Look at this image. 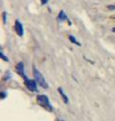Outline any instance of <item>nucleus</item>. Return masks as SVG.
I'll list each match as a JSON object with an SVG mask.
<instances>
[{"label":"nucleus","mask_w":115,"mask_h":121,"mask_svg":"<svg viewBox=\"0 0 115 121\" xmlns=\"http://www.w3.org/2000/svg\"><path fill=\"white\" fill-rule=\"evenodd\" d=\"M33 74H34V78L36 82L39 85L40 87L44 89H48L49 86L48 83L47 82L46 79L44 78V77L43 76V74L40 73L37 69H36L35 67H33Z\"/></svg>","instance_id":"obj_1"},{"label":"nucleus","mask_w":115,"mask_h":121,"mask_svg":"<svg viewBox=\"0 0 115 121\" xmlns=\"http://www.w3.org/2000/svg\"><path fill=\"white\" fill-rule=\"evenodd\" d=\"M36 100L39 104V105L43 107L44 108H45L46 110L49 112H52L53 111V107L50 103V100H49L48 97L46 95H39L37 96Z\"/></svg>","instance_id":"obj_2"},{"label":"nucleus","mask_w":115,"mask_h":121,"mask_svg":"<svg viewBox=\"0 0 115 121\" xmlns=\"http://www.w3.org/2000/svg\"><path fill=\"white\" fill-rule=\"evenodd\" d=\"M24 81V84H25L26 87L29 90L32 92H37V82H36V80H32L28 79V78H26Z\"/></svg>","instance_id":"obj_3"},{"label":"nucleus","mask_w":115,"mask_h":121,"mask_svg":"<svg viewBox=\"0 0 115 121\" xmlns=\"http://www.w3.org/2000/svg\"><path fill=\"white\" fill-rule=\"evenodd\" d=\"M16 72L17 73V74H19L20 76L23 78V79L24 80L26 78H28L25 75V72H24V63L22 62H20L16 65L15 67Z\"/></svg>","instance_id":"obj_4"},{"label":"nucleus","mask_w":115,"mask_h":121,"mask_svg":"<svg viewBox=\"0 0 115 121\" xmlns=\"http://www.w3.org/2000/svg\"><path fill=\"white\" fill-rule=\"evenodd\" d=\"M14 28L15 31L17 34L19 36H23L24 35V28H23V25L21 24V22L19 20H16L15 24H14Z\"/></svg>","instance_id":"obj_5"},{"label":"nucleus","mask_w":115,"mask_h":121,"mask_svg":"<svg viewBox=\"0 0 115 121\" xmlns=\"http://www.w3.org/2000/svg\"><path fill=\"white\" fill-rule=\"evenodd\" d=\"M58 19L59 20L60 22H64V21H68L69 22V24L71 25V22L70 21H69V19L68 18V16H67V14L65 13V12L64 10H61L59 13H58Z\"/></svg>","instance_id":"obj_6"},{"label":"nucleus","mask_w":115,"mask_h":121,"mask_svg":"<svg viewBox=\"0 0 115 121\" xmlns=\"http://www.w3.org/2000/svg\"><path fill=\"white\" fill-rule=\"evenodd\" d=\"M58 92H59L60 95L62 96V100H63V101L65 102V104H68L69 103V97H67V95L64 93V91H63L61 87H59L58 89Z\"/></svg>","instance_id":"obj_7"},{"label":"nucleus","mask_w":115,"mask_h":121,"mask_svg":"<svg viewBox=\"0 0 115 121\" xmlns=\"http://www.w3.org/2000/svg\"><path fill=\"white\" fill-rule=\"evenodd\" d=\"M69 40L73 43V44H76V45H77V46H79V47H80L81 46V44H80V43H79L78 42V40H76V39L73 36H72V35H70L69 36Z\"/></svg>","instance_id":"obj_8"},{"label":"nucleus","mask_w":115,"mask_h":121,"mask_svg":"<svg viewBox=\"0 0 115 121\" xmlns=\"http://www.w3.org/2000/svg\"><path fill=\"white\" fill-rule=\"evenodd\" d=\"M3 21L4 24H6V21H7V13H6V11L3 12Z\"/></svg>","instance_id":"obj_9"},{"label":"nucleus","mask_w":115,"mask_h":121,"mask_svg":"<svg viewBox=\"0 0 115 121\" xmlns=\"http://www.w3.org/2000/svg\"><path fill=\"white\" fill-rule=\"evenodd\" d=\"M1 58H2V59H3L4 61H6V62H9V59H8L6 56H4V54H3V51H1Z\"/></svg>","instance_id":"obj_10"},{"label":"nucleus","mask_w":115,"mask_h":121,"mask_svg":"<svg viewBox=\"0 0 115 121\" xmlns=\"http://www.w3.org/2000/svg\"><path fill=\"white\" fill-rule=\"evenodd\" d=\"M107 9L110 10H115V5H109L107 6Z\"/></svg>","instance_id":"obj_11"},{"label":"nucleus","mask_w":115,"mask_h":121,"mask_svg":"<svg viewBox=\"0 0 115 121\" xmlns=\"http://www.w3.org/2000/svg\"><path fill=\"white\" fill-rule=\"evenodd\" d=\"M6 96H7L6 93H4V92H2L1 93V97H2V99H4L5 97H6Z\"/></svg>","instance_id":"obj_12"},{"label":"nucleus","mask_w":115,"mask_h":121,"mask_svg":"<svg viewBox=\"0 0 115 121\" xmlns=\"http://www.w3.org/2000/svg\"><path fill=\"white\" fill-rule=\"evenodd\" d=\"M48 1H49V0H40L42 5H46V4L48 3Z\"/></svg>","instance_id":"obj_13"},{"label":"nucleus","mask_w":115,"mask_h":121,"mask_svg":"<svg viewBox=\"0 0 115 121\" xmlns=\"http://www.w3.org/2000/svg\"><path fill=\"white\" fill-rule=\"evenodd\" d=\"M111 30H112V32H114V33H115V27H114V28H113V29H111Z\"/></svg>","instance_id":"obj_14"},{"label":"nucleus","mask_w":115,"mask_h":121,"mask_svg":"<svg viewBox=\"0 0 115 121\" xmlns=\"http://www.w3.org/2000/svg\"><path fill=\"white\" fill-rule=\"evenodd\" d=\"M61 121H63V120H61Z\"/></svg>","instance_id":"obj_15"}]
</instances>
